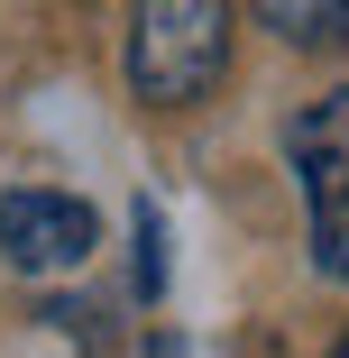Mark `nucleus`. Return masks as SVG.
<instances>
[{
	"mask_svg": "<svg viewBox=\"0 0 349 358\" xmlns=\"http://www.w3.org/2000/svg\"><path fill=\"white\" fill-rule=\"evenodd\" d=\"M285 157L304 175V211H313V266L349 275V92L313 101L285 129Z\"/></svg>",
	"mask_w": 349,
	"mask_h": 358,
	"instance_id": "2",
	"label": "nucleus"
},
{
	"mask_svg": "<svg viewBox=\"0 0 349 358\" xmlns=\"http://www.w3.org/2000/svg\"><path fill=\"white\" fill-rule=\"evenodd\" d=\"M257 19L285 46H340L349 37V0H257Z\"/></svg>",
	"mask_w": 349,
	"mask_h": 358,
	"instance_id": "4",
	"label": "nucleus"
},
{
	"mask_svg": "<svg viewBox=\"0 0 349 358\" xmlns=\"http://www.w3.org/2000/svg\"><path fill=\"white\" fill-rule=\"evenodd\" d=\"M331 358H349V331H340V349H331Z\"/></svg>",
	"mask_w": 349,
	"mask_h": 358,
	"instance_id": "8",
	"label": "nucleus"
},
{
	"mask_svg": "<svg viewBox=\"0 0 349 358\" xmlns=\"http://www.w3.org/2000/svg\"><path fill=\"white\" fill-rule=\"evenodd\" d=\"M230 74V0H129V83L157 110L212 101Z\"/></svg>",
	"mask_w": 349,
	"mask_h": 358,
	"instance_id": "1",
	"label": "nucleus"
},
{
	"mask_svg": "<svg viewBox=\"0 0 349 358\" xmlns=\"http://www.w3.org/2000/svg\"><path fill=\"white\" fill-rule=\"evenodd\" d=\"M46 322H55V331H74L92 358H111V340H101V313H92V303H46Z\"/></svg>",
	"mask_w": 349,
	"mask_h": 358,
	"instance_id": "6",
	"label": "nucleus"
},
{
	"mask_svg": "<svg viewBox=\"0 0 349 358\" xmlns=\"http://www.w3.org/2000/svg\"><path fill=\"white\" fill-rule=\"evenodd\" d=\"M101 248V221L83 193H55V184H19L0 193V257L19 275H74Z\"/></svg>",
	"mask_w": 349,
	"mask_h": 358,
	"instance_id": "3",
	"label": "nucleus"
},
{
	"mask_svg": "<svg viewBox=\"0 0 349 358\" xmlns=\"http://www.w3.org/2000/svg\"><path fill=\"white\" fill-rule=\"evenodd\" d=\"M138 294H166V221H157V202H138Z\"/></svg>",
	"mask_w": 349,
	"mask_h": 358,
	"instance_id": "5",
	"label": "nucleus"
},
{
	"mask_svg": "<svg viewBox=\"0 0 349 358\" xmlns=\"http://www.w3.org/2000/svg\"><path fill=\"white\" fill-rule=\"evenodd\" d=\"M148 358H184V340H175V331H157V340H148Z\"/></svg>",
	"mask_w": 349,
	"mask_h": 358,
	"instance_id": "7",
	"label": "nucleus"
}]
</instances>
